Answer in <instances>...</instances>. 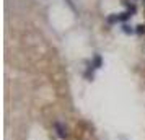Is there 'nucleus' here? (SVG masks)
<instances>
[{
	"label": "nucleus",
	"instance_id": "2",
	"mask_svg": "<svg viewBox=\"0 0 145 140\" xmlns=\"http://www.w3.org/2000/svg\"><path fill=\"white\" fill-rule=\"evenodd\" d=\"M116 21H119V16L117 15H109L108 16V23H116Z\"/></svg>",
	"mask_w": 145,
	"mask_h": 140
},
{
	"label": "nucleus",
	"instance_id": "5",
	"mask_svg": "<svg viewBox=\"0 0 145 140\" xmlns=\"http://www.w3.org/2000/svg\"><path fill=\"white\" fill-rule=\"evenodd\" d=\"M135 31H137V34H145V25H139Z\"/></svg>",
	"mask_w": 145,
	"mask_h": 140
},
{
	"label": "nucleus",
	"instance_id": "4",
	"mask_svg": "<svg viewBox=\"0 0 145 140\" xmlns=\"http://www.w3.org/2000/svg\"><path fill=\"white\" fill-rule=\"evenodd\" d=\"M130 15H132L130 11H126V13H122V15H119V20H121V21H126V20H129Z\"/></svg>",
	"mask_w": 145,
	"mask_h": 140
},
{
	"label": "nucleus",
	"instance_id": "6",
	"mask_svg": "<svg viewBox=\"0 0 145 140\" xmlns=\"http://www.w3.org/2000/svg\"><path fill=\"white\" fill-rule=\"evenodd\" d=\"M124 5L129 8V11H130V13H135V5H130V3H129V2H126V0H124Z\"/></svg>",
	"mask_w": 145,
	"mask_h": 140
},
{
	"label": "nucleus",
	"instance_id": "1",
	"mask_svg": "<svg viewBox=\"0 0 145 140\" xmlns=\"http://www.w3.org/2000/svg\"><path fill=\"white\" fill-rule=\"evenodd\" d=\"M55 129H57V134H59L60 138H65V137H67V132H65V129L62 127V124H55Z\"/></svg>",
	"mask_w": 145,
	"mask_h": 140
},
{
	"label": "nucleus",
	"instance_id": "3",
	"mask_svg": "<svg viewBox=\"0 0 145 140\" xmlns=\"http://www.w3.org/2000/svg\"><path fill=\"white\" fill-rule=\"evenodd\" d=\"M93 65H95V68H99L101 67V57H99V55H96V57H95Z\"/></svg>",
	"mask_w": 145,
	"mask_h": 140
},
{
	"label": "nucleus",
	"instance_id": "7",
	"mask_svg": "<svg viewBox=\"0 0 145 140\" xmlns=\"http://www.w3.org/2000/svg\"><path fill=\"white\" fill-rule=\"evenodd\" d=\"M122 29H124V33H127V34L132 33V28H130L129 25H124V26H122Z\"/></svg>",
	"mask_w": 145,
	"mask_h": 140
}]
</instances>
